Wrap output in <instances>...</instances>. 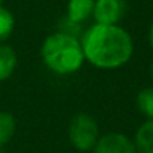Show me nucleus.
Returning <instances> with one entry per match:
<instances>
[{
    "instance_id": "obj_1",
    "label": "nucleus",
    "mask_w": 153,
    "mask_h": 153,
    "mask_svg": "<svg viewBox=\"0 0 153 153\" xmlns=\"http://www.w3.org/2000/svg\"><path fill=\"white\" fill-rule=\"evenodd\" d=\"M84 59L99 69H117L134 56V39L119 24H93L80 38Z\"/></svg>"
},
{
    "instance_id": "obj_2",
    "label": "nucleus",
    "mask_w": 153,
    "mask_h": 153,
    "mask_svg": "<svg viewBox=\"0 0 153 153\" xmlns=\"http://www.w3.org/2000/svg\"><path fill=\"white\" fill-rule=\"evenodd\" d=\"M41 59L56 75H72L84 65L81 41L74 33L56 32L42 42Z\"/></svg>"
},
{
    "instance_id": "obj_3",
    "label": "nucleus",
    "mask_w": 153,
    "mask_h": 153,
    "mask_svg": "<svg viewBox=\"0 0 153 153\" xmlns=\"http://www.w3.org/2000/svg\"><path fill=\"white\" fill-rule=\"evenodd\" d=\"M68 134H69L71 144L76 150L89 152L93 150L99 138V128L95 117L86 113H80L71 119Z\"/></svg>"
},
{
    "instance_id": "obj_4",
    "label": "nucleus",
    "mask_w": 153,
    "mask_h": 153,
    "mask_svg": "<svg viewBox=\"0 0 153 153\" xmlns=\"http://www.w3.org/2000/svg\"><path fill=\"white\" fill-rule=\"evenodd\" d=\"M93 153H137L134 140L122 132H108L98 138Z\"/></svg>"
},
{
    "instance_id": "obj_5",
    "label": "nucleus",
    "mask_w": 153,
    "mask_h": 153,
    "mask_svg": "<svg viewBox=\"0 0 153 153\" xmlns=\"http://www.w3.org/2000/svg\"><path fill=\"white\" fill-rule=\"evenodd\" d=\"M125 15L123 0H95L93 20L96 24H119Z\"/></svg>"
},
{
    "instance_id": "obj_6",
    "label": "nucleus",
    "mask_w": 153,
    "mask_h": 153,
    "mask_svg": "<svg viewBox=\"0 0 153 153\" xmlns=\"http://www.w3.org/2000/svg\"><path fill=\"white\" fill-rule=\"evenodd\" d=\"M95 8V0H69L66 6V14H68V21L78 26L84 21H87Z\"/></svg>"
},
{
    "instance_id": "obj_7",
    "label": "nucleus",
    "mask_w": 153,
    "mask_h": 153,
    "mask_svg": "<svg viewBox=\"0 0 153 153\" xmlns=\"http://www.w3.org/2000/svg\"><path fill=\"white\" fill-rule=\"evenodd\" d=\"M134 144L137 153H153V120H146L135 132Z\"/></svg>"
},
{
    "instance_id": "obj_8",
    "label": "nucleus",
    "mask_w": 153,
    "mask_h": 153,
    "mask_svg": "<svg viewBox=\"0 0 153 153\" xmlns=\"http://www.w3.org/2000/svg\"><path fill=\"white\" fill-rule=\"evenodd\" d=\"M17 62L18 57L14 48L6 44H0V83L11 78L17 68Z\"/></svg>"
},
{
    "instance_id": "obj_9",
    "label": "nucleus",
    "mask_w": 153,
    "mask_h": 153,
    "mask_svg": "<svg viewBox=\"0 0 153 153\" xmlns=\"http://www.w3.org/2000/svg\"><path fill=\"white\" fill-rule=\"evenodd\" d=\"M15 134V119L8 111H0V147H3Z\"/></svg>"
},
{
    "instance_id": "obj_10",
    "label": "nucleus",
    "mask_w": 153,
    "mask_h": 153,
    "mask_svg": "<svg viewBox=\"0 0 153 153\" xmlns=\"http://www.w3.org/2000/svg\"><path fill=\"white\" fill-rule=\"evenodd\" d=\"M137 107L149 120H153V86L140 90L137 95Z\"/></svg>"
},
{
    "instance_id": "obj_11",
    "label": "nucleus",
    "mask_w": 153,
    "mask_h": 153,
    "mask_svg": "<svg viewBox=\"0 0 153 153\" xmlns=\"http://www.w3.org/2000/svg\"><path fill=\"white\" fill-rule=\"evenodd\" d=\"M15 27V18L9 9L3 5L0 6V44H5V41L12 35Z\"/></svg>"
},
{
    "instance_id": "obj_12",
    "label": "nucleus",
    "mask_w": 153,
    "mask_h": 153,
    "mask_svg": "<svg viewBox=\"0 0 153 153\" xmlns=\"http://www.w3.org/2000/svg\"><path fill=\"white\" fill-rule=\"evenodd\" d=\"M149 44H150V48L153 51V23L150 24V29H149Z\"/></svg>"
},
{
    "instance_id": "obj_13",
    "label": "nucleus",
    "mask_w": 153,
    "mask_h": 153,
    "mask_svg": "<svg viewBox=\"0 0 153 153\" xmlns=\"http://www.w3.org/2000/svg\"><path fill=\"white\" fill-rule=\"evenodd\" d=\"M149 74H150V78L153 80V62L150 63V68H149Z\"/></svg>"
},
{
    "instance_id": "obj_14",
    "label": "nucleus",
    "mask_w": 153,
    "mask_h": 153,
    "mask_svg": "<svg viewBox=\"0 0 153 153\" xmlns=\"http://www.w3.org/2000/svg\"><path fill=\"white\" fill-rule=\"evenodd\" d=\"M0 153H6L5 150H2V147H0Z\"/></svg>"
},
{
    "instance_id": "obj_15",
    "label": "nucleus",
    "mask_w": 153,
    "mask_h": 153,
    "mask_svg": "<svg viewBox=\"0 0 153 153\" xmlns=\"http://www.w3.org/2000/svg\"><path fill=\"white\" fill-rule=\"evenodd\" d=\"M3 5V0H0V6H2Z\"/></svg>"
}]
</instances>
